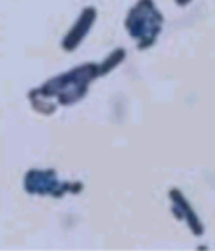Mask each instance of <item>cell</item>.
I'll return each instance as SVG.
<instances>
[{"instance_id": "cell-1", "label": "cell", "mask_w": 215, "mask_h": 251, "mask_svg": "<svg viewBox=\"0 0 215 251\" xmlns=\"http://www.w3.org/2000/svg\"><path fill=\"white\" fill-rule=\"evenodd\" d=\"M97 77H99L97 63H84L81 67L70 68L69 72L58 74L29 94L32 108L40 111L42 106H47V113L50 115L56 111V104L52 100L61 106L75 104L86 95L90 83Z\"/></svg>"}, {"instance_id": "cell-2", "label": "cell", "mask_w": 215, "mask_h": 251, "mask_svg": "<svg viewBox=\"0 0 215 251\" xmlns=\"http://www.w3.org/2000/svg\"><path fill=\"white\" fill-rule=\"evenodd\" d=\"M163 25L165 18L154 0H137L124 20L127 36L137 43L140 50H147L156 45Z\"/></svg>"}, {"instance_id": "cell-3", "label": "cell", "mask_w": 215, "mask_h": 251, "mask_svg": "<svg viewBox=\"0 0 215 251\" xmlns=\"http://www.w3.org/2000/svg\"><path fill=\"white\" fill-rule=\"evenodd\" d=\"M95 22H97V7L94 5H86L83 11L77 15V18L73 20V24L69 27V31L65 32V36L61 38V50L63 52H73L77 50V47L86 40L90 31L94 29Z\"/></svg>"}, {"instance_id": "cell-4", "label": "cell", "mask_w": 215, "mask_h": 251, "mask_svg": "<svg viewBox=\"0 0 215 251\" xmlns=\"http://www.w3.org/2000/svg\"><path fill=\"white\" fill-rule=\"evenodd\" d=\"M24 188L29 194H38V196H61L67 188V185L59 183L58 176L54 171H29L24 179Z\"/></svg>"}, {"instance_id": "cell-5", "label": "cell", "mask_w": 215, "mask_h": 251, "mask_svg": "<svg viewBox=\"0 0 215 251\" xmlns=\"http://www.w3.org/2000/svg\"><path fill=\"white\" fill-rule=\"evenodd\" d=\"M168 196H170V201H172V210H174V214H176V217L187 221L190 226V230L194 231L195 235H203L205 226H203V223L199 221V217L195 215L194 208H192V204L187 201V198L179 192L178 188H172Z\"/></svg>"}, {"instance_id": "cell-6", "label": "cell", "mask_w": 215, "mask_h": 251, "mask_svg": "<svg viewBox=\"0 0 215 251\" xmlns=\"http://www.w3.org/2000/svg\"><path fill=\"white\" fill-rule=\"evenodd\" d=\"M127 52L126 49H115V50H111L108 56H106L102 61L97 63V68H99V77H102V75H108L110 72H113L117 67H120L122 63H124V59H126Z\"/></svg>"}, {"instance_id": "cell-7", "label": "cell", "mask_w": 215, "mask_h": 251, "mask_svg": "<svg viewBox=\"0 0 215 251\" xmlns=\"http://www.w3.org/2000/svg\"><path fill=\"white\" fill-rule=\"evenodd\" d=\"M194 2V0H174V4L178 5V7H187V5H190Z\"/></svg>"}]
</instances>
